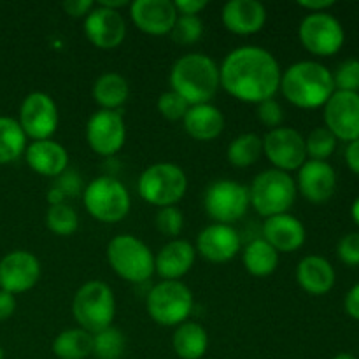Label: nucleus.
<instances>
[{"mask_svg":"<svg viewBox=\"0 0 359 359\" xmlns=\"http://www.w3.org/2000/svg\"><path fill=\"white\" fill-rule=\"evenodd\" d=\"M280 70L276 56L258 46H242L224 56L219 67L221 88L244 104H262L276 98L280 88Z\"/></svg>","mask_w":359,"mask_h":359,"instance_id":"nucleus-1","label":"nucleus"},{"mask_svg":"<svg viewBox=\"0 0 359 359\" xmlns=\"http://www.w3.org/2000/svg\"><path fill=\"white\" fill-rule=\"evenodd\" d=\"M280 91L294 107H323L335 93L333 74L319 62H297L280 76Z\"/></svg>","mask_w":359,"mask_h":359,"instance_id":"nucleus-2","label":"nucleus"},{"mask_svg":"<svg viewBox=\"0 0 359 359\" xmlns=\"http://www.w3.org/2000/svg\"><path fill=\"white\" fill-rule=\"evenodd\" d=\"M219 86V67L210 56L202 53L181 56L170 70L172 91L189 105L210 104Z\"/></svg>","mask_w":359,"mask_h":359,"instance_id":"nucleus-3","label":"nucleus"},{"mask_svg":"<svg viewBox=\"0 0 359 359\" xmlns=\"http://www.w3.org/2000/svg\"><path fill=\"white\" fill-rule=\"evenodd\" d=\"M297 181L287 172L269 168L252 179L249 203L265 219L286 214L297 200Z\"/></svg>","mask_w":359,"mask_h":359,"instance_id":"nucleus-4","label":"nucleus"},{"mask_svg":"<svg viewBox=\"0 0 359 359\" xmlns=\"http://www.w3.org/2000/svg\"><path fill=\"white\" fill-rule=\"evenodd\" d=\"M72 314L79 328L91 335L112 326L116 318V298L109 284L102 280L83 284L74 294Z\"/></svg>","mask_w":359,"mask_h":359,"instance_id":"nucleus-5","label":"nucleus"},{"mask_svg":"<svg viewBox=\"0 0 359 359\" xmlns=\"http://www.w3.org/2000/svg\"><path fill=\"white\" fill-rule=\"evenodd\" d=\"M188 189V177L177 163L160 161L149 165L137 182L139 196L154 207H175Z\"/></svg>","mask_w":359,"mask_h":359,"instance_id":"nucleus-6","label":"nucleus"},{"mask_svg":"<svg viewBox=\"0 0 359 359\" xmlns=\"http://www.w3.org/2000/svg\"><path fill=\"white\" fill-rule=\"evenodd\" d=\"M107 262L121 279L132 284L146 283L154 273V255L135 235L112 237L107 244Z\"/></svg>","mask_w":359,"mask_h":359,"instance_id":"nucleus-7","label":"nucleus"},{"mask_svg":"<svg viewBox=\"0 0 359 359\" xmlns=\"http://www.w3.org/2000/svg\"><path fill=\"white\" fill-rule=\"evenodd\" d=\"M83 203L86 212L100 223H119L128 216L132 207L128 189L111 175H100L88 182Z\"/></svg>","mask_w":359,"mask_h":359,"instance_id":"nucleus-8","label":"nucleus"},{"mask_svg":"<svg viewBox=\"0 0 359 359\" xmlns=\"http://www.w3.org/2000/svg\"><path fill=\"white\" fill-rule=\"evenodd\" d=\"M193 293L181 280H161L146 298L149 318L160 326H175L188 321L193 312Z\"/></svg>","mask_w":359,"mask_h":359,"instance_id":"nucleus-9","label":"nucleus"},{"mask_svg":"<svg viewBox=\"0 0 359 359\" xmlns=\"http://www.w3.org/2000/svg\"><path fill=\"white\" fill-rule=\"evenodd\" d=\"M249 205V188L233 179H217L203 193V209L214 223H235L245 216Z\"/></svg>","mask_w":359,"mask_h":359,"instance_id":"nucleus-10","label":"nucleus"},{"mask_svg":"<svg viewBox=\"0 0 359 359\" xmlns=\"http://www.w3.org/2000/svg\"><path fill=\"white\" fill-rule=\"evenodd\" d=\"M302 46L316 56H332L340 51L346 34L335 16L328 13L307 14L298 28Z\"/></svg>","mask_w":359,"mask_h":359,"instance_id":"nucleus-11","label":"nucleus"},{"mask_svg":"<svg viewBox=\"0 0 359 359\" xmlns=\"http://www.w3.org/2000/svg\"><path fill=\"white\" fill-rule=\"evenodd\" d=\"M58 121L60 116L56 102L44 91H34L21 102L18 123L27 139H32L34 142L51 139L58 128Z\"/></svg>","mask_w":359,"mask_h":359,"instance_id":"nucleus-12","label":"nucleus"},{"mask_svg":"<svg viewBox=\"0 0 359 359\" xmlns=\"http://www.w3.org/2000/svg\"><path fill=\"white\" fill-rule=\"evenodd\" d=\"M263 153L273 165V168L287 172V174L298 170L307 161L305 139L298 130L290 128V126L269 130L263 139Z\"/></svg>","mask_w":359,"mask_h":359,"instance_id":"nucleus-13","label":"nucleus"},{"mask_svg":"<svg viewBox=\"0 0 359 359\" xmlns=\"http://www.w3.org/2000/svg\"><path fill=\"white\" fill-rule=\"evenodd\" d=\"M86 142L98 156L119 153L126 142V125L118 111H97L86 123Z\"/></svg>","mask_w":359,"mask_h":359,"instance_id":"nucleus-14","label":"nucleus"},{"mask_svg":"<svg viewBox=\"0 0 359 359\" xmlns=\"http://www.w3.org/2000/svg\"><path fill=\"white\" fill-rule=\"evenodd\" d=\"M41 279V262L30 251H11L0 259V290L11 294L27 293Z\"/></svg>","mask_w":359,"mask_h":359,"instance_id":"nucleus-15","label":"nucleus"},{"mask_svg":"<svg viewBox=\"0 0 359 359\" xmlns=\"http://www.w3.org/2000/svg\"><path fill=\"white\" fill-rule=\"evenodd\" d=\"M326 128L337 140L353 142L359 139V93L335 91L325 104Z\"/></svg>","mask_w":359,"mask_h":359,"instance_id":"nucleus-16","label":"nucleus"},{"mask_svg":"<svg viewBox=\"0 0 359 359\" xmlns=\"http://www.w3.org/2000/svg\"><path fill=\"white\" fill-rule=\"evenodd\" d=\"M84 34L95 48L114 49L125 41L126 21L119 11L97 4L84 18Z\"/></svg>","mask_w":359,"mask_h":359,"instance_id":"nucleus-17","label":"nucleus"},{"mask_svg":"<svg viewBox=\"0 0 359 359\" xmlns=\"http://www.w3.org/2000/svg\"><path fill=\"white\" fill-rule=\"evenodd\" d=\"M172 0H135L130 4V18L142 34L161 37L170 34L177 20Z\"/></svg>","mask_w":359,"mask_h":359,"instance_id":"nucleus-18","label":"nucleus"},{"mask_svg":"<svg viewBox=\"0 0 359 359\" xmlns=\"http://www.w3.org/2000/svg\"><path fill=\"white\" fill-rule=\"evenodd\" d=\"M195 251L210 263H228L241 252V235L230 224H209L196 237Z\"/></svg>","mask_w":359,"mask_h":359,"instance_id":"nucleus-19","label":"nucleus"},{"mask_svg":"<svg viewBox=\"0 0 359 359\" xmlns=\"http://www.w3.org/2000/svg\"><path fill=\"white\" fill-rule=\"evenodd\" d=\"M297 189L312 203H325L337 189V174L328 161L309 160L298 168Z\"/></svg>","mask_w":359,"mask_h":359,"instance_id":"nucleus-20","label":"nucleus"},{"mask_svg":"<svg viewBox=\"0 0 359 359\" xmlns=\"http://www.w3.org/2000/svg\"><path fill=\"white\" fill-rule=\"evenodd\" d=\"M224 28L235 35H255L266 23V7L258 0H230L221 13Z\"/></svg>","mask_w":359,"mask_h":359,"instance_id":"nucleus-21","label":"nucleus"},{"mask_svg":"<svg viewBox=\"0 0 359 359\" xmlns=\"http://www.w3.org/2000/svg\"><path fill=\"white\" fill-rule=\"evenodd\" d=\"M27 165L42 177H58L69 168V153L56 140H35L25 149Z\"/></svg>","mask_w":359,"mask_h":359,"instance_id":"nucleus-22","label":"nucleus"},{"mask_svg":"<svg viewBox=\"0 0 359 359\" xmlns=\"http://www.w3.org/2000/svg\"><path fill=\"white\" fill-rule=\"evenodd\" d=\"M196 251L193 244L182 238L167 242L154 256V272L163 280H179L193 269Z\"/></svg>","mask_w":359,"mask_h":359,"instance_id":"nucleus-23","label":"nucleus"},{"mask_svg":"<svg viewBox=\"0 0 359 359\" xmlns=\"http://www.w3.org/2000/svg\"><path fill=\"white\" fill-rule=\"evenodd\" d=\"M263 238L277 252H294L305 244L307 231H305L304 223L298 217L286 212L265 219Z\"/></svg>","mask_w":359,"mask_h":359,"instance_id":"nucleus-24","label":"nucleus"},{"mask_svg":"<svg viewBox=\"0 0 359 359\" xmlns=\"http://www.w3.org/2000/svg\"><path fill=\"white\" fill-rule=\"evenodd\" d=\"M182 125L191 139L198 142H210L223 133L224 116L212 104L189 105L188 112L182 118Z\"/></svg>","mask_w":359,"mask_h":359,"instance_id":"nucleus-25","label":"nucleus"},{"mask_svg":"<svg viewBox=\"0 0 359 359\" xmlns=\"http://www.w3.org/2000/svg\"><path fill=\"white\" fill-rule=\"evenodd\" d=\"M297 280L305 293L321 297L335 286V270L332 263L321 256H305L297 266Z\"/></svg>","mask_w":359,"mask_h":359,"instance_id":"nucleus-26","label":"nucleus"},{"mask_svg":"<svg viewBox=\"0 0 359 359\" xmlns=\"http://www.w3.org/2000/svg\"><path fill=\"white\" fill-rule=\"evenodd\" d=\"M174 353L181 359H202L209 349V335L200 323L186 321L175 328L172 337Z\"/></svg>","mask_w":359,"mask_h":359,"instance_id":"nucleus-27","label":"nucleus"},{"mask_svg":"<svg viewBox=\"0 0 359 359\" xmlns=\"http://www.w3.org/2000/svg\"><path fill=\"white\" fill-rule=\"evenodd\" d=\"M130 97L128 81L116 72H105L95 81L93 100L104 111H118Z\"/></svg>","mask_w":359,"mask_h":359,"instance_id":"nucleus-28","label":"nucleus"},{"mask_svg":"<svg viewBox=\"0 0 359 359\" xmlns=\"http://www.w3.org/2000/svg\"><path fill=\"white\" fill-rule=\"evenodd\" d=\"M242 263L251 276L269 277L279 266V252L265 238H255L244 248Z\"/></svg>","mask_w":359,"mask_h":359,"instance_id":"nucleus-29","label":"nucleus"},{"mask_svg":"<svg viewBox=\"0 0 359 359\" xmlns=\"http://www.w3.org/2000/svg\"><path fill=\"white\" fill-rule=\"evenodd\" d=\"M51 351L58 359H86L93 353V335L81 328L65 330L53 340Z\"/></svg>","mask_w":359,"mask_h":359,"instance_id":"nucleus-30","label":"nucleus"},{"mask_svg":"<svg viewBox=\"0 0 359 359\" xmlns=\"http://www.w3.org/2000/svg\"><path fill=\"white\" fill-rule=\"evenodd\" d=\"M27 149V135L18 119L0 116V165L13 163Z\"/></svg>","mask_w":359,"mask_h":359,"instance_id":"nucleus-31","label":"nucleus"},{"mask_svg":"<svg viewBox=\"0 0 359 359\" xmlns=\"http://www.w3.org/2000/svg\"><path fill=\"white\" fill-rule=\"evenodd\" d=\"M263 154V139L258 133H242L230 142L226 158L230 165L237 168H248L255 165Z\"/></svg>","mask_w":359,"mask_h":359,"instance_id":"nucleus-32","label":"nucleus"},{"mask_svg":"<svg viewBox=\"0 0 359 359\" xmlns=\"http://www.w3.org/2000/svg\"><path fill=\"white\" fill-rule=\"evenodd\" d=\"M126 349V339L118 328L109 326L93 335V353L97 359H121Z\"/></svg>","mask_w":359,"mask_h":359,"instance_id":"nucleus-33","label":"nucleus"},{"mask_svg":"<svg viewBox=\"0 0 359 359\" xmlns=\"http://www.w3.org/2000/svg\"><path fill=\"white\" fill-rule=\"evenodd\" d=\"M46 226L58 237H69V235L76 233L79 228V216L67 203L49 205L48 214H46Z\"/></svg>","mask_w":359,"mask_h":359,"instance_id":"nucleus-34","label":"nucleus"},{"mask_svg":"<svg viewBox=\"0 0 359 359\" xmlns=\"http://www.w3.org/2000/svg\"><path fill=\"white\" fill-rule=\"evenodd\" d=\"M307 156L316 161H326L337 149V137L326 126H318L305 139Z\"/></svg>","mask_w":359,"mask_h":359,"instance_id":"nucleus-35","label":"nucleus"},{"mask_svg":"<svg viewBox=\"0 0 359 359\" xmlns=\"http://www.w3.org/2000/svg\"><path fill=\"white\" fill-rule=\"evenodd\" d=\"M203 23L198 16H177L170 37L179 46H193L202 39Z\"/></svg>","mask_w":359,"mask_h":359,"instance_id":"nucleus-36","label":"nucleus"},{"mask_svg":"<svg viewBox=\"0 0 359 359\" xmlns=\"http://www.w3.org/2000/svg\"><path fill=\"white\" fill-rule=\"evenodd\" d=\"M154 224H156V230L161 235L174 241L175 237L181 235L182 228H184V216H182L177 207H163L156 212Z\"/></svg>","mask_w":359,"mask_h":359,"instance_id":"nucleus-37","label":"nucleus"},{"mask_svg":"<svg viewBox=\"0 0 359 359\" xmlns=\"http://www.w3.org/2000/svg\"><path fill=\"white\" fill-rule=\"evenodd\" d=\"M335 91L359 93V60H346L333 74Z\"/></svg>","mask_w":359,"mask_h":359,"instance_id":"nucleus-38","label":"nucleus"},{"mask_svg":"<svg viewBox=\"0 0 359 359\" xmlns=\"http://www.w3.org/2000/svg\"><path fill=\"white\" fill-rule=\"evenodd\" d=\"M156 107L158 112H160L165 119H168V121H179V119L182 121V118H184L186 112H188L189 104L184 98L179 97L175 91L170 90L160 95Z\"/></svg>","mask_w":359,"mask_h":359,"instance_id":"nucleus-39","label":"nucleus"},{"mask_svg":"<svg viewBox=\"0 0 359 359\" xmlns=\"http://www.w3.org/2000/svg\"><path fill=\"white\" fill-rule=\"evenodd\" d=\"M256 116H258L259 123H262L263 126H266L269 130H276L279 128V126H283L284 111L276 98H270V100L258 104Z\"/></svg>","mask_w":359,"mask_h":359,"instance_id":"nucleus-40","label":"nucleus"},{"mask_svg":"<svg viewBox=\"0 0 359 359\" xmlns=\"http://www.w3.org/2000/svg\"><path fill=\"white\" fill-rule=\"evenodd\" d=\"M340 262L346 263L349 266H358L359 265V233H347L346 237L340 238L339 248Z\"/></svg>","mask_w":359,"mask_h":359,"instance_id":"nucleus-41","label":"nucleus"},{"mask_svg":"<svg viewBox=\"0 0 359 359\" xmlns=\"http://www.w3.org/2000/svg\"><path fill=\"white\" fill-rule=\"evenodd\" d=\"M81 182L83 181H81L79 175H77L74 170H69V168H67L62 175L56 177V181L53 182V186H55V188L58 189L65 198L67 196H69V198H74V196H77L81 193V186H83Z\"/></svg>","mask_w":359,"mask_h":359,"instance_id":"nucleus-42","label":"nucleus"},{"mask_svg":"<svg viewBox=\"0 0 359 359\" xmlns=\"http://www.w3.org/2000/svg\"><path fill=\"white\" fill-rule=\"evenodd\" d=\"M93 7L95 2H91V0H69V2L62 4V9L70 18H86Z\"/></svg>","mask_w":359,"mask_h":359,"instance_id":"nucleus-43","label":"nucleus"},{"mask_svg":"<svg viewBox=\"0 0 359 359\" xmlns=\"http://www.w3.org/2000/svg\"><path fill=\"white\" fill-rule=\"evenodd\" d=\"M175 11L179 16H198L207 7L205 0H175Z\"/></svg>","mask_w":359,"mask_h":359,"instance_id":"nucleus-44","label":"nucleus"},{"mask_svg":"<svg viewBox=\"0 0 359 359\" xmlns=\"http://www.w3.org/2000/svg\"><path fill=\"white\" fill-rule=\"evenodd\" d=\"M16 311V297L0 290V321H6Z\"/></svg>","mask_w":359,"mask_h":359,"instance_id":"nucleus-45","label":"nucleus"},{"mask_svg":"<svg viewBox=\"0 0 359 359\" xmlns=\"http://www.w3.org/2000/svg\"><path fill=\"white\" fill-rule=\"evenodd\" d=\"M346 312L353 319L359 321V284L351 287V291L346 297Z\"/></svg>","mask_w":359,"mask_h":359,"instance_id":"nucleus-46","label":"nucleus"},{"mask_svg":"<svg viewBox=\"0 0 359 359\" xmlns=\"http://www.w3.org/2000/svg\"><path fill=\"white\" fill-rule=\"evenodd\" d=\"M298 6L304 7V9L309 11L311 14H314V13H326V9L335 6V2H333V0H300Z\"/></svg>","mask_w":359,"mask_h":359,"instance_id":"nucleus-47","label":"nucleus"},{"mask_svg":"<svg viewBox=\"0 0 359 359\" xmlns=\"http://www.w3.org/2000/svg\"><path fill=\"white\" fill-rule=\"evenodd\" d=\"M346 161L347 167L354 172V174H359V139L349 142L346 149Z\"/></svg>","mask_w":359,"mask_h":359,"instance_id":"nucleus-48","label":"nucleus"},{"mask_svg":"<svg viewBox=\"0 0 359 359\" xmlns=\"http://www.w3.org/2000/svg\"><path fill=\"white\" fill-rule=\"evenodd\" d=\"M98 4L104 7H107V9H112V11H119V9H123V7L130 6L126 0H102V2H98Z\"/></svg>","mask_w":359,"mask_h":359,"instance_id":"nucleus-49","label":"nucleus"},{"mask_svg":"<svg viewBox=\"0 0 359 359\" xmlns=\"http://www.w3.org/2000/svg\"><path fill=\"white\" fill-rule=\"evenodd\" d=\"M351 214H353V219L356 221V224L359 226V196L356 200H354L353 209H351Z\"/></svg>","mask_w":359,"mask_h":359,"instance_id":"nucleus-50","label":"nucleus"},{"mask_svg":"<svg viewBox=\"0 0 359 359\" xmlns=\"http://www.w3.org/2000/svg\"><path fill=\"white\" fill-rule=\"evenodd\" d=\"M333 359H358L356 356H353V354H347V353H342V354H337Z\"/></svg>","mask_w":359,"mask_h":359,"instance_id":"nucleus-51","label":"nucleus"},{"mask_svg":"<svg viewBox=\"0 0 359 359\" xmlns=\"http://www.w3.org/2000/svg\"><path fill=\"white\" fill-rule=\"evenodd\" d=\"M0 359H4V349L0 347Z\"/></svg>","mask_w":359,"mask_h":359,"instance_id":"nucleus-52","label":"nucleus"}]
</instances>
